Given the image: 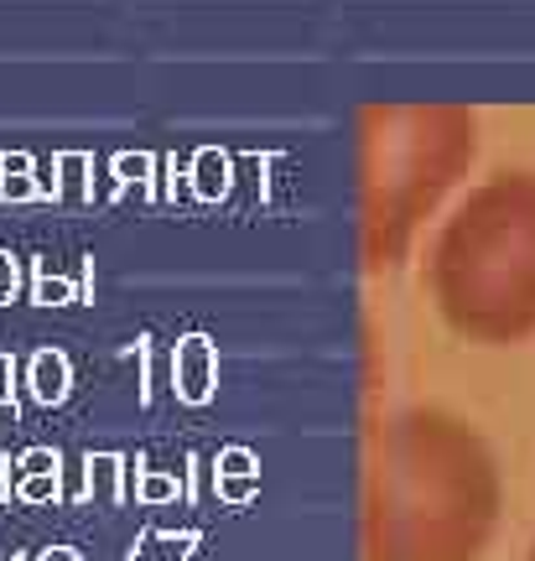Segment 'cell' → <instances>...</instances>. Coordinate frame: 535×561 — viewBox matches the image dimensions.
Returning a JSON list of instances; mask_svg holds the SVG:
<instances>
[{
	"label": "cell",
	"instance_id": "1",
	"mask_svg": "<svg viewBox=\"0 0 535 561\" xmlns=\"http://www.w3.org/2000/svg\"><path fill=\"white\" fill-rule=\"evenodd\" d=\"M504 515L494 447L442 405L379 421L364 458V561H478Z\"/></svg>",
	"mask_w": 535,
	"mask_h": 561
},
{
	"label": "cell",
	"instance_id": "2",
	"mask_svg": "<svg viewBox=\"0 0 535 561\" xmlns=\"http://www.w3.org/2000/svg\"><path fill=\"white\" fill-rule=\"evenodd\" d=\"M426 291L457 339L483 348L535 339V172L478 182L442 219Z\"/></svg>",
	"mask_w": 535,
	"mask_h": 561
},
{
	"label": "cell",
	"instance_id": "3",
	"mask_svg": "<svg viewBox=\"0 0 535 561\" xmlns=\"http://www.w3.org/2000/svg\"><path fill=\"white\" fill-rule=\"evenodd\" d=\"M474 161L463 110H375L358 130V234L375 265H396L421 219Z\"/></svg>",
	"mask_w": 535,
	"mask_h": 561
},
{
	"label": "cell",
	"instance_id": "4",
	"mask_svg": "<svg viewBox=\"0 0 535 561\" xmlns=\"http://www.w3.org/2000/svg\"><path fill=\"white\" fill-rule=\"evenodd\" d=\"M525 561H535V541H531V551H525Z\"/></svg>",
	"mask_w": 535,
	"mask_h": 561
}]
</instances>
